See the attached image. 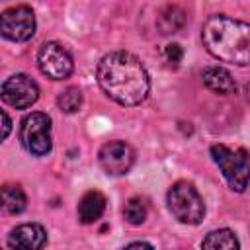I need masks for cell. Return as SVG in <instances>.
<instances>
[{
    "mask_svg": "<svg viewBox=\"0 0 250 250\" xmlns=\"http://www.w3.org/2000/svg\"><path fill=\"white\" fill-rule=\"evenodd\" d=\"M96 76L104 94L119 105H139L150 90L146 68L127 51H113L105 55L98 62Z\"/></svg>",
    "mask_w": 250,
    "mask_h": 250,
    "instance_id": "obj_1",
    "label": "cell"
},
{
    "mask_svg": "<svg viewBox=\"0 0 250 250\" xmlns=\"http://www.w3.org/2000/svg\"><path fill=\"white\" fill-rule=\"evenodd\" d=\"M201 41L215 59L238 66H250V23L215 14L205 20Z\"/></svg>",
    "mask_w": 250,
    "mask_h": 250,
    "instance_id": "obj_2",
    "label": "cell"
},
{
    "mask_svg": "<svg viewBox=\"0 0 250 250\" xmlns=\"http://www.w3.org/2000/svg\"><path fill=\"white\" fill-rule=\"evenodd\" d=\"M211 156L219 170L223 172L229 188L232 191H244L250 182V154L246 148L240 146H227V145H213Z\"/></svg>",
    "mask_w": 250,
    "mask_h": 250,
    "instance_id": "obj_3",
    "label": "cell"
},
{
    "mask_svg": "<svg viewBox=\"0 0 250 250\" xmlns=\"http://www.w3.org/2000/svg\"><path fill=\"white\" fill-rule=\"evenodd\" d=\"M168 209L184 225H199L205 217V203L199 191L189 182H176L168 189Z\"/></svg>",
    "mask_w": 250,
    "mask_h": 250,
    "instance_id": "obj_4",
    "label": "cell"
},
{
    "mask_svg": "<svg viewBox=\"0 0 250 250\" xmlns=\"http://www.w3.org/2000/svg\"><path fill=\"white\" fill-rule=\"evenodd\" d=\"M20 141L23 148L33 156H45L53 148L51 117L43 111H31L21 119Z\"/></svg>",
    "mask_w": 250,
    "mask_h": 250,
    "instance_id": "obj_5",
    "label": "cell"
},
{
    "mask_svg": "<svg viewBox=\"0 0 250 250\" xmlns=\"http://www.w3.org/2000/svg\"><path fill=\"white\" fill-rule=\"evenodd\" d=\"M37 64H39V70L51 80H64L74 70V61L66 51V47L55 41L41 45L37 53Z\"/></svg>",
    "mask_w": 250,
    "mask_h": 250,
    "instance_id": "obj_6",
    "label": "cell"
},
{
    "mask_svg": "<svg viewBox=\"0 0 250 250\" xmlns=\"http://www.w3.org/2000/svg\"><path fill=\"white\" fill-rule=\"evenodd\" d=\"M0 33L10 41H27L35 33L33 10L25 4L12 6L0 16Z\"/></svg>",
    "mask_w": 250,
    "mask_h": 250,
    "instance_id": "obj_7",
    "label": "cell"
},
{
    "mask_svg": "<svg viewBox=\"0 0 250 250\" xmlns=\"http://www.w3.org/2000/svg\"><path fill=\"white\" fill-rule=\"evenodd\" d=\"M0 94H2L4 104L12 105L16 109H27L37 102L39 86L27 74H14L4 80Z\"/></svg>",
    "mask_w": 250,
    "mask_h": 250,
    "instance_id": "obj_8",
    "label": "cell"
},
{
    "mask_svg": "<svg viewBox=\"0 0 250 250\" xmlns=\"http://www.w3.org/2000/svg\"><path fill=\"white\" fill-rule=\"evenodd\" d=\"M98 162L107 176H123L131 170L135 162V150L125 141H109L102 145L98 152Z\"/></svg>",
    "mask_w": 250,
    "mask_h": 250,
    "instance_id": "obj_9",
    "label": "cell"
},
{
    "mask_svg": "<svg viewBox=\"0 0 250 250\" xmlns=\"http://www.w3.org/2000/svg\"><path fill=\"white\" fill-rule=\"evenodd\" d=\"M45 244L47 230L39 223H23L8 234V246L12 250H41Z\"/></svg>",
    "mask_w": 250,
    "mask_h": 250,
    "instance_id": "obj_10",
    "label": "cell"
},
{
    "mask_svg": "<svg viewBox=\"0 0 250 250\" xmlns=\"http://www.w3.org/2000/svg\"><path fill=\"white\" fill-rule=\"evenodd\" d=\"M105 195L98 189H90L82 195V199L78 201V221L82 225H92L96 223L104 211H105Z\"/></svg>",
    "mask_w": 250,
    "mask_h": 250,
    "instance_id": "obj_11",
    "label": "cell"
},
{
    "mask_svg": "<svg viewBox=\"0 0 250 250\" xmlns=\"http://www.w3.org/2000/svg\"><path fill=\"white\" fill-rule=\"evenodd\" d=\"M201 78H203V84L215 94L229 96V94L236 92V82H234L232 74L223 66H207L201 72Z\"/></svg>",
    "mask_w": 250,
    "mask_h": 250,
    "instance_id": "obj_12",
    "label": "cell"
},
{
    "mask_svg": "<svg viewBox=\"0 0 250 250\" xmlns=\"http://www.w3.org/2000/svg\"><path fill=\"white\" fill-rule=\"evenodd\" d=\"M156 25H158L162 35L176 33V31H180L186 25V12L180 6H176V4H168V6H164L158 12Z\"/></svg>",
    "mask_w": 250,
    "mask_h": 250,
    "instance_id": "obj_13",
    "label": "cell"
},
{
    "mask_svg": "<svg viewBox=\"0 0 250 250\" xmlns=\"http://www.w3.org/2000/svg\"><path fill=\"white\" fill-rule=\"evenodd\" d=\"M201 250H240V242L230 229H217L203 238Z\"/></svg>",
    "mask_w": 250,
    "mask_h": 250,
    "instance_id": "obj_14",
    "label": "cell"
},
{
    "mask_svg": "<svg viewBox=\"0 0 250 250\" xmlns=\"http://www.w3.org/2000/svg\"><path fill=\"white\" fill-rule=\"evenodd\" d=\"M2 205L8 213L12 215H18L21 213L25 207H27V197H25V191L20 188V186H14V184H6L2 188Z\"/></svg>",
    "mask_w": 250,
    "mask_h": 250,
    "instance_id": "obj_15",
    "label": "cell"
},
{
    "mask_svg": "<svg viewBox=\"0 0 250 250\" xmlns=\"http://www.w3.org/2000/svg\"><path fill=\"white\" fill-rule=\"evenodd\" d=\"M57 105L61 111L64 113H76L82 107V92L76 86H68L64 88L59 96H57Z\"/></svg>",
    "mask_w": 250,
    "mask_h": 250,
    "instance_id": "obj_16",
    "label": "cell"
},
{
    "mask_svg": "<svg viewBox=\"0 0 250 250\" xmlns=\"http://www.w3.org/2000/svg\"><path fill=\"white\" fill-rule=\"evenodd\" d=\"M146 213H148V207L141 197H129L123 207V215L131 225H143L146 219Z\"/></svg>",
    "mask_w": 250,
    "mask_h": 250,
    "instance_id": "obj_17",
    "label": "cell"
},
{
    "mask_svg": "<svg viewBox=\"0 0 250 250\" xmlns=\"http://www.w3.org/2000/svg\"><path fill=\"white\" fill-rule=\"evenodd\" d=\"M164 57H166V61H168L172 66H178V64L182 62L184 51H182V47H180L178 43H170V45H166V49H164Z\"/></svg>",
    "mask_w": 250,
    "mask_h": 250,
    "instance_id": "obj_18",
    "label": "cell"
},
{
    "mask_svg": "<svg viewBox=\"0 0 250 250\" xmlns=\"http://www.w3.org/2000/svg\"><path fill=\"white\" fill-rule=\"evenodd\" d=\"M123 250H154L148 242H143V240H137V242H131V244H127Z\"/></svg>",
    "mask_w": 250,
    "mask_h": 250,
    "instance_id": "obj_19",
    "label": "cell"
},
{
    "mask_svg": "<svg viewBox=\"0 0 250 250\" xmlns=\"http://www.w3.org/2000/svg\"><path fill=\"white\" fill-rule=\"evenodd\" d=\"M2 127H4V131H2V139H6L8 135H10V129H12V121H10V117H8V113L6 111H2Z\"/></svg>",
    "mask_w": 250,
    "mask_h": 250,
    "instance_id": "obj_20",
    "label": "cell"
},
{
    "mask_svg": "<svg viewBox=\"0 0 250 250\" xmlns=\"http://www.w3.org/2000/svg\"><path fill=\"white\" fill-rule=\"evenodd\" d=\"M246 100H248V102H250V82H248V84H246Z\"/></svg>",
    "mask_w": 250,
    "mask_h": 250,
    "instance_id": "obj_21",
    "label": "cell"
}]
</instances>
